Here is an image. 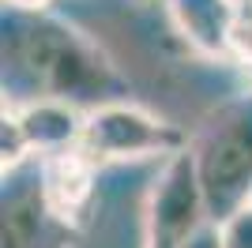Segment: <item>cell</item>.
Listing matches in <instances>:
<instances>
[{
  "instance_id": "obj_8",
  "label": "cell",
  "mask_w": 252,
  "mask_h": 248,
  "mask_svg": "<svg viewBox=\"0 0 252 248\" xmlns=\"http://www.w3.org/2000/svg\"><path fill=\"white\" fill-rule=\"evenodd\" d=\"M64 233H72V226H64L61 218H53V211L45 207L38 185L27 188V192H15L4 203L0 248H61Z\"/></svg>"
},
{
  "instance_id": "obj_2",
  "label": "cell",
  "mask_w": 252,
  "mask_h": 248,
  "mask_svg": "<svg viewBox=\"0 0 252 248\" xmlns=\"http://www.w3.org/2000/svg\"><path fill=\"white\" fill-rule=\"evenodd\" d=\"M215 222L252 199V87L211 109L189 143Z\"/></svg>"
},
{
  "instance_id": "obj_3",
  "label": "cell",
  "mask_w": 252,
  "mask_h": 248,
  "mask_svg": "<svg viewBox=\"0 0 252 248\" xmlns=\"http://www.w3.org/2000/svg\"><path fill=\"white\" fill-rule=\"evenodd\" d=\"M189 143L192 135L181 124L151 113L128 98H117V102L87 109V128L79 147L98 165H113V162H143V158L166 162V158L181 155Z\"/></svg>"
},
{
  "instance_id": "obj_6",
  "label": "cell",
  "mask_w": 252,
  "mask_h": 248,
  "mask_svg": "<svg viewBox=\"0 0 252 248\" xmlns=\"http://www.w3.org/2000/svg\"><path fill=\"white\" fill-rule=\"evenodd\" d=\"M4 105H11L34 158H53V155H64V151H75L83 143V128H87L83 105L49 98V94H34V98L4 102Z\"/></svg>"
},
{
  "instance_id": "obj_14",
  "label": "cell",
  "mask_w": 252,
  "mask_h": 248,
  "mask_svg": "<svg viewBox=\"0 0 252 248\" xmlns=\"http://www.w3.org/2000/svg\"><path fill=\"white\" fill-rule=\"evenodd\" d=\"M233 8H237V15L241 19H252V0H230Z\"/></svg>"
},
{
  "instance_id": "obj_12",
  "label": "cell",
  "mask_w": 252,
  "mask_h": 248,
  "mask_svg": "<svg viewBox=\"0 0 252 248\" xmlns=\"http://www.w3.org/2000/svg\"><path fill=\"white\" fill-rule=\"evenodd\" d=\"M143 248H189V245H177V241H166V237H151V233H143Z\"/></svg>"
},
{
  "instance_id": "obj_10",
  "label": "cell",
  "mask_w": 252,
  "mask_h": 248,
  "mask_svg": "<svg viewBox=\"0 0 252 248\" xmlns=\"http://www.w3.org/2000/svg\"><path fill=\"white\" fill-rule=\"evenodd\" d=\"M215 241L219 248H252V199L215 222Z\"/></svg>"
},
{
  "instance_id": "obj_9",
  "label": "cell",
  "mask_w": 252,
  "mask_h": 248,
  "mask_svg": "<svg viewBox=\"0 0 252 248\" xmlns=\"http://www.w3.org/2000/svg\"><path fill=\"white\" fill-rule=\"evenodd\" d=\"M31 155V143H27V135H23L19 121L11 113V105H4V113H0V165H4V177L15 173Z\"/></svg>"
},
{
  "instance_id": "obj_1",
  "label": "cell",
  "mask_w": 252,
  "mask_h": 248,
  "mask_svg": "<svg viewBox=\"0 0 252 248\" xmlns=\"http://www.w3.org/2000/svg\"><path fill=\"white\" fill-rule=\"evenodd\" d=\"M4 53L11 68L38 94H49V98L94 109L128 94L125 75L117 72V64L105 57L102 45L49 11L23 15L11 27Z\"/></svg>"
},
{
  "instance_id": "obj_13",
  "label": "cell",
  "mask_w": 252,
  "mask_h": 248,
  "mask_svg": "<svg viewBox=\"0 0 252 248\" xmlns=\"http://www.w3.org/2000/svg\"><path fill=\"white\" fill-rule=\"evenodd\" d=\"M189 248H219V241H215V229H211V233H200V237L192 241Z\"/></svg>"
},
{
  "instance_id": "obj_11",
  "label": "cell",
  "mask_w": 252,
  "mask_h": 248,
  "mask_svg": "<svg viewBox=\"0 0 252 248\" xmlns=\"http://www.w3.org/2000/svg\"><path fill=\"white\" fill-rule=\"evenodd\" d=\"M4 4H11L19 15H38V11H49L53 0H4Z\"/></svg>"
},
{
  "instance_id": "obj_5",
  "label": "cell",
  "mask_w": 252,
  "mask_h": 248,
  "mask_svg": "<svg viewBox=\"0 0 252 248\" xmlns=\"http://www.w3.org/2000/svg\"><path fill=\"white\" fill-rule=\"evenodd\" d=\"M169 27L177 34L189 53L203 61H233V34H237V8L230 0H166Z\"/></svg>"
},
{
  "instance_id": "obj_4",
  "label": "cell",
  "mask_w": 252,
  "mask_h": 248,
  "mask_svg": "<svg viewBox=\"0 0 252 248\" xmlns=\"http://www.w3.org/2000/svg\"><path fill=\"white\" fill-rule=\"evenodd\" d=\"M143 215H147L151 237L192 245L203 233V222L211 218V211H207V196H203V185H200V169H196V158H192L189 147L158 165L155 181L147 188Z\"/></svg>"
},
{
  "instance_id": "obj_7",
  "label": "cell",
  "mask_w": 252,
  "mask_h": 248,
  "mask_svg": "<svg viewBox=\"0 0 252 248\" xmlns=\"http://www.w3.org/2000/svg\"><path fill=\"white\" fill-rule=\"evenodd\" d=\"M102 165L94 158H87L83 147L53 155V158H42L38 188H42V199L53 211V218H61L64 226H75L87 215V207L94 199V173Z\"/></svg>"
}]
</instances>
